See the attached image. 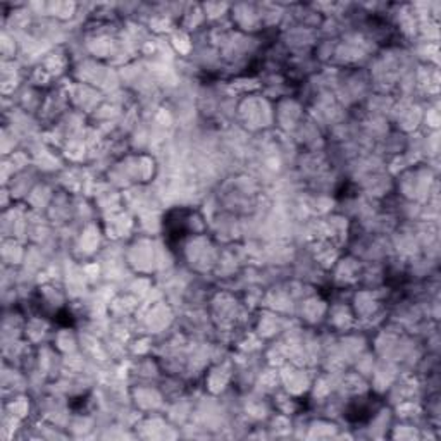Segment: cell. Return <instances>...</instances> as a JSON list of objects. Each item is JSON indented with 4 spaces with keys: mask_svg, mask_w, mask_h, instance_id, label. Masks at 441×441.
Masks as SVG:
<instances>
[{
    "mask_svg": "<svg viewBox=\"0 0 441 441\" xmlns=\"http://www.w3.org/2000/svg\"><path fill=\"white\" fill-rule=\"evenodd\" d=\"M377 411V400H374L372 397L369 400H355L348 405L347 414L345 417L350 422H368L374 415V412Z\"/></svg>",
    "mask_w": 441,
    "mask_h": 441,
    "instance_id": "cell-1",
    "label": "cell"
}]
</instances>
